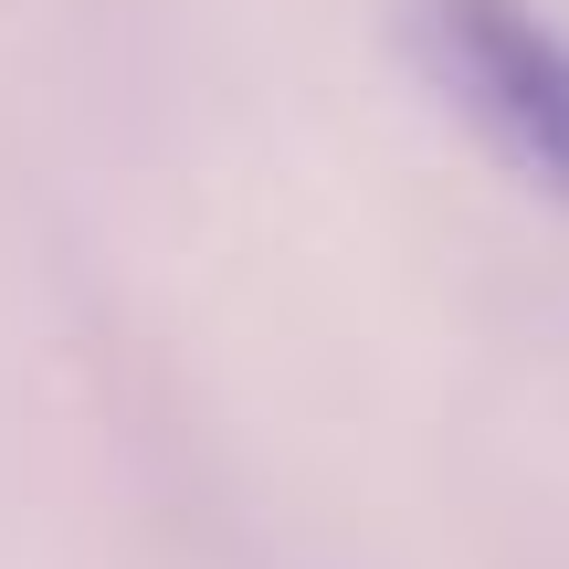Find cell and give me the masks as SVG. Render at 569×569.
<instances>
[{
    "label": "cell",
    "mask_w": 569,
    "mask_h": 569,
    "mask_svg": "<svg viewBox=\"0 0 569 569\" xmlns=\"http://www.w3.org/2000/svg\"><path fill=\"white\" fill-rule=\"evenodd\" d=\"M432 96L549 201H569V32L538 0H401Z\"/></svg>",
    "instance_id": "1"
}]
</instances>
